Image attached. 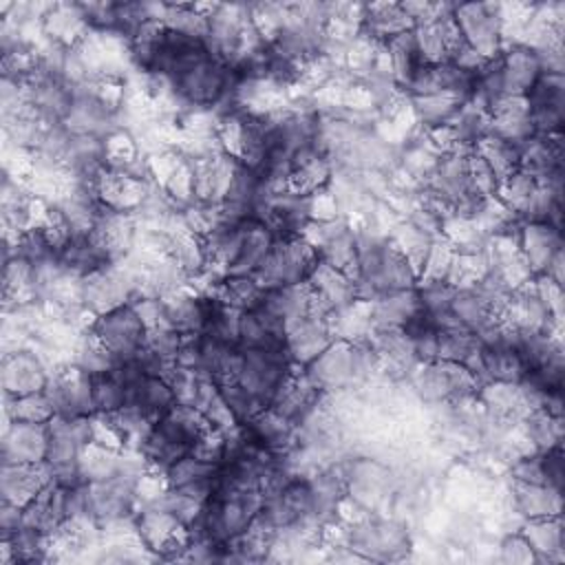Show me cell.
<instances>
[{
	"instance_id": "obj_1",
	"label": "cell",
	"mask_w": 565,
	"mask_h": 565,
	"mask_svg": "<svg viewBox=\"0 0 565 565\" xmlns=\"http://www.w3.org/2000/svg\"><path fill=\"white\" fill-rule=\"evenodd\" d=\"M417 271L388 236L364 230L358 232L355 287L358 300H373L382 294L415 287Z\"/></svg>"
},
{
	"instance_id": "obj_2",
	"label": "cell",
	"mask_w": 565,
	"mask_h": 565,
	"mask_svg": "<svg viewBox=\"0 0 565 565\" xmlns=\"http://www.w3.org/2000/svg\"><path fill=\"white\" fill-rule=\"evenodd\" d=\"M207 428V422L194 406L174 404L152 424L150 433L146 435L139 448L143 463L163 475L174 461L192 452L194 444Z\"/></svg>"
},
{
	"instance_id": "obj_3",
	"label": "cell",
	"mask_w": 565,
	"mask_h": 565,
	"mask_svg": "<svg viewBox=\"0 0 565 565\" xmlns=\"http://www.w3.org/2000/svg\"><path fill=\"white\" fill-rule=\"evenodd\" d=\"M168 84L179 102L194 108H212L227 99L232 90V71L207 51L179 68Z\"/></svg>"
},
{
	"instance_id": "obj_4",
	"label": "cell",
	"mask_w": 565,
	"mask_h": 565,
	"mask_svg": "<svg viewBox=\"0 0 565 565\" xmlns=\"http://www.w3.org/2000/svg\"><path fill=\"white\" fill-rule=\"evenodd\" d=\"M318 252L305 236H278L256 269V280L263 289L307 282L318 265Z\"/></svg>"
},
{
	"instance_id": "obj_5",
	"label": "cell",
	"mask_w": 565,
	"mask_h": 565,
	"mask_svg": "<svg viewBox=\"0 0 565 565\" xmlns=\"http://www.w3.org/2000/svg\"><path fill=\"white\" fill-rule=\"evenodd\" d=\"M296 364L285 347L280 349H243L236 382L243 384L265 408L274 404L285 384L294 377Z\"/></svg>"
},
{
	"instance_id": "obj_6",
	"label": "cell",
	"mask_w": 565,
	"mask_h": 565,
	"mask_svg": "<svg viewBox=\"0 0 565 565\" xmlns=\"http://www.w3.org/2000/svg\"><path fill=\"white\" fill-rule=\"evenodd\" d=\"M413 391L428 404L461 402L479 391V377L463 364L433 360L419 362L411 375Z\"/></svg>"
},
{
	"instance_id": "obj_7",
	"label": "cell",
	"mask_w": 565,
	"mask_h": 565,
	"mask_svg": "<svg viewBox=\"0 0 565 565\" xmlns=\"http://www.w3.org/2000/svg\"><path fill=\"white\" fill-rule=\"evenodd\" d=\"M88 331L115 355L117 362L132 360L141 353L146 340V322L132 302H124L99 316H93Z\"/></svg>"
},
{
	"instance_id": "obj_8",
	"label": "cell",
	"mask_w": 565,
	"mask_h": 565,
	"mask_svg": "<svg viewBox=\"0 0 565 565\" xmlns=\"http://www.w3.org/2000/svg\"><path fill=\"white\" fill-rule=\"evenodd\" d=\"M452 18L463 35V42L483 60H490L501 51V38H503L501 4H486V2L455 4Z\"/></svg>"
},
{
	"instance_id": "obj_9",
	"label": "cell",
	"mask_w": 565,
	"mask_h": 565,
	"mask_svg": "<svg viewBox=\"0 0 565 565\" xmlns=\"http://www.w3.org/2000/svg\"><path fill=\"white\" fill-rule=\"evenodd\" d=\"M349 547L362 558L395 561L411 547L404 525L391 519H364L349 530Z\"/></svg>"
},
{
	"instance_id": "obj_10",
	"label": "cell",
	"mask_w": 565,
	"mask_h": 565,
	"mask_svg": "<svg viewBox=\"0 0 565 565\" xmlns=\"http://www.w3.org/2000/svg\"><path fill=\"white\" fill-rule=\"evenodd\" d=\"M534 135H561L565 108L563 73H541L523 95Z\"/></svg>"
},
{
	"instance_id": "obj_11",
	"label": "cell",
	"mask_w": 565,
	"mask_h": 565,
	"mask_svg": "<svg viewBox=\"0 0 565 565\" xmlns=\"http://www.w3.org/2000/svg\"><path fill=\"white\" fill-rule=\"evenodd\" d=\"M316 234L305 232L302 236L316 247L318 258L355 278L358 263V232L342 218H322L316 223Z\"/></svg>"
},
{
	"instance_id": "obj_12",
	"label": "cell",
	"mask_w": 565,
	"mask_h": 565,
	"mask_svg": "<svg viewBox=\"0 0 565 565\" xmlns=\"http://www.w3.org/2000/svg\"><path fill=\"white\" fill-rule=\"evenodd\" d=\"M302 375L320 391L331 393L355 384L351 340L335 338L318 358L302 366Z\"/></svg>"
},
{
	"instance_id": "obj_13",
	"label": "cell",
	"mask_w": 565,
	"mask_h": 565,
	"mask_svg": "<svg viewBox=\"0 0 565 565\" xmlns=\"http://www.w3.org/2000/svg\"><path fill=\"white\" fill-rule=\"evenodd\" d=\"M44 391L57 417H90L95 413L90 375L75 364L71 369L53 373Z\"/></svg>"
},
{
	"instance_id": "obj_14",
	"label": "cell",
	"mask_w": 565,
	"mask_h": 565,
	"mask_svg": "<svg viewBox=\"0 0 565 565\" xmlns=\"http://www.w3.org/2000/svg\"><path fill=\"white\" fill-rule=\"evenodd\" d=\"M51 380L42 358L29 349H15L2 358L0 382L4 397H18L26 393L44 391Z\"/></svg>"
},
{
	"instance_id": "obj_15",
	"label": "cell",
	"mask_w": 565,
	"mask_h": 565,
	"mask_svg": "<svg viewBox=\"0 0 565 565\" xmlns=\"http://www.w3.org/2000/svg\"><path fill=\"white\" fill-rule=\"evenodd\" d=\"M335 340L329 318L307 313L287 324L285 349L296 366H307Z\"/></svg>"
},
{
	"instance_id": "obj_16",
	"label": "cell",
	"mask_w": 565,
	"mask_h": 565,
	"mask_svg": "<svg viewBox=\"0 0 565 565\" xmlns=\"http://www.w3.org/2000/svg\"><path fill=\"white\" fill-rule=\"evenodd\" d=\"M49 450L46 424L9 422L2 435L0 457L2 463H44Z\"/></svg>"
},
{
	"instance_id": "obj_17",
	"label": "cell",
	"mask_w": 565,
	"mask_h": 565,
	"mask_svg": "<svg viewBox=\"0 0 565 565\" xmlns=\"http://www.w3.org/2000/svg\"><path fill=\"white\" fill-rule=\"evenodd\" d=\"M60 269L71 278H86L113 263L108 249L90 234L68 236L57 249Z\"/></svg>"
},
{
	"instance_id": "obj_18",
	"label": "cell",
	"mask_w": 565,
	"mask_h": 565,
	"mask_svg": "<svg viewBox=\"0 0 565 565\" xmlns=\"http://www.w3.org/2000/svg\"><path fill=\"white\" fill-rule=\"evenodd\" d=\"M163 300V324L181 335H201L205 331L212 294H192L179 289Z\"/></svg>"
},
{
	"instance_id": "obj_19",
	"label": "cell",
	"mask_w": 565,
	"mask_h": 565,
	"mask_svg": "<svg viewBox=\"0 0 565 565\" xmlns=\"http://www.w3.org/2000/svg\"><path fill=\"white\" fill-rule=\"evenodd\" d=\"M51 483V470L44 463H2L0 494L2 501L26 505Z\"/></svg>"
},
{
	"instance_id": "obj_20",
	"label": "cell",
	"mask_w": 565,
	"mask_h": 565,
	"mask_svg": "<svg viewBox=\"0 0 565 565\" xmlns=\"http://www.w3.org/2000/svg\"><path fill=\"white\" fill-rule=\"evenodd\" d=\"M287 324L265 309L260 302L247 311H241L238 320V347L241 349H280L285 347Z\"/></svg>"
},
{
	"instance_id": "obj_21",
	"label": "cell",
	"mask_w": 565,
	"mask_h": 565,
	"mask_svg": "<svg viewBox=\"0 0 565 565\" xmlns=\"http://www.w3.org/2000/svg\"><path fill=\"white\" fill-rule=\"evenodd\" d=\"M241 428L247 439L280 457H287L296 441V426L271 406L256 413L249 422L241 424Z\"/></svg>"
},
{
	"instance_id": "obj_22",
	"label": "cell",
	"mask_w": 565,
	"mask_h": 565,
	"mask_svg": "<svg viewBox=\"0 0 565 565\" xmlns=\"http://www.w3.org/2000/svg\"><path fill=\"white\" fill-rule=\"evenodd\" d=\"M214 475H216V466L201 461L194 455H185L163 472V481H166V488L179 490L192 497L194 501L205 503L214 490Z\"/></svg>"
},
{
	"instance_id": "obj_23",
	"label": "cell",
	"mask_w": 565,
	"mask_h": 565,
	"mask_svg": "<svg viewBox=\"0 0 565 565\" xmlns=\"http://www.w3.org/2000/svg\"><path fill=\"white\" fill-rule=\"evenodd\" d=\"M243 362V349L212 335H199V373L216 384L236 380Z\"/></svg>"
},
{
	"instance_id": "obj_24",
	"label": "cell",
	"mask_w": 565,
	"mask_h": 565,
	"mask_svg": "<svg viewBox=\"0 0 565 565\" xmlns=\"http://www.w3.org/2000/svg\"><path fill=\"white\" fill-rule=\"evenodd\" d=\"M519 252L527 263V269L539 274H545L550 260L558 249H563L561 230L552 227L547 223H523L519 230Z\"/></svg>"
},
{
	"instance_id": "obj_25",
	"label": "cell",
	"mask_w": 565,
	"mask_h": 565,
	"mask_svg": "<svg viewBox=\"0 0 565 565\" xmlns=\"http://www.w3.org/2000/svg\"><path fill=\"white\" fill-rule=\"evenodd\" d=\"M501 71L503 86L508 97H523L525 90L536 82L543 73L539 53L525 42L512 44L508 51H501Z\"/></svg>"
},
{
	"instance_id": "obj_26",
	"label": "cell",
	"mask_w": 565,
	"mask_h": 565,
	"mask_svg": "<svg viewBox=\"0 0 565 565\" xmlns=\"http://www.w3.org/2000/svg\"><path fill=\"white\" fill-rule=\"evenodd\" d=\"M274 241H276V236L265 221H260L258 216L245 218L243 236H241V252L225 276H254L256 269L263 265L265 256L269 254Z\"/></svg>"
},
{
	"instance_id": "obj_27",
	"label": "cell",
	"mask_w": 565,
	"mask_h": 565,
	"mask_svg": "<svg viewBox=\"0 0 565 565\" xmlns=\"http://www.w3.org/2000/svg\"><path fill=\"white\" fill-rule=\"evenodd\" d=\"M422 309L417 287L382 294L369 302L373 329H399L408 318Z\"/></svg>"
},
{
	"instance_id": "obj_28",
	"label": "cell",
	"mask_w": 565,
	"mask_h": 565,
	"mask_svg": "<svg viewBox=\"0 0 565 565\" xmlns=\"http://www.w3.org/2000/svg\"><path fill=\"white\" fill-rule=\"evenodd\" d=\"M490 119V135L514 146L523 143L534 135L530 124L527 104L523 97H503L488 115Z\"/></svg>"
},
{
	"instance_id": "obj_29",
	"label": "cell",
	"mask_w": 565,
	"mask_h": 565,
	"mask_svg": "<svg viewBox=\"0 0 565 565\" xmlns=\"http://www.w3.org/2000/svg\"><path fill=\"white\" fill-rule=\"evenodd\" d=\"M177 404L172 386L166 377L152 375V373H141L130 386H128V399L126 406H135L154 422L168 413Z\"/></svg>"
},
{
	"instance_id": "obj_30",
	"label": "cell",
	"mask_w": 565,
	"mask_h": 565,
	"mask_svg": "<svg viewBox=\"0 0 565 565\" xmlns=\"http://www.w3.org/2000/svg\"><path fill=\"white\" fill-rule=\"evenodd\" d=\"M360 26L364 35L386 44L395 35L411 31L413 20L406 15L402 4H369L362 7Z\"/></svg>"
},
{
	"instance_id": "obj_31",
	"label": "cell",
	"mask_w": 565,
	"mask_h": 565,
	"mask_svg": "<svg viewBox=\"0 0 565 565\" xmlns=\"http://www.w3.org/2000/svg\"><path fill=\"white\" fill-rule=\"evenodd\" d=\"M260 305L276 313L285 324L311 313L313 305V289L309 282L300 285H285V287H269L263 294Z\"/></svg>"
},
{
	"instance_id": "obj_32",
	"label": "cell",
	"mask_w": 565,
	"mask_h": 565,
	"mask_svg": "<svg viewBox=\"0 0 565 565\" xmlns=\"http://www.w3.org/2000/svg\"><path fill=\"white\" fill-rule=\"evenodd\" d=\"M450 313L459 322V327L472 331L475 335H479L483 329H488L492 322L499 320L490 302L472 285L455 289Z\"/></svg>"
},
{
	"instance_id": "obj_33",
	"label": "cell",
	"mask_w": 565,
	"mask_h": 565,
	"mask_svg": "<svg viewBox=\"0 0 565 565\" xmlns=\"http://www.w3.org/2000/svg\"><path fill=\"white\" fill-rule=\"evenodd\" d=\"M512 501L519 514L527 519L561 516V490L545 483H512Z\"/></svg>"
},
{
	"instance_id": "obj_34",
	"label": "cell",
	"mask_w": 565,
	"mask_h": 565,
	"mask_svg": "<svg viewBox=\"0 0 565 565\" xmlns=\"http://www.w3.org/2000/svg\"><path fill=\"white\" fill-rule=\"evenodd\" d=\"M42 26L53 42L62 46H73L84 40V31L88 24L79 4H55L42 18Z\"/></svg>"
},
{
	"instance_id": "obj_35",
	"label": "cell",
	"mask_w": 565,
	"mask_h": 565,
	"mask_svg": "<svg viewBox=\"0 0 565 565\" xmlns=\"http://www.w3.org/2000/svg\"><path fill=\"white\" fill-rule=\"evenodd\" d=\"M384 46H386V57H388L391 75L395 77V82L399 86H406L417 75V71L426 64L422 53H419V49H417V44H415L413 29L406 31V33L395 35Z\"/></svg>"
},
{
	"instance_id": "obj_36",
	"label": "cell",
	"mask_w": 565,
	"mask_h": 565,
	"mask_svg": "<svg viewBox=\"0 0 565 565\" xmlns=\"http://www.w3.org/2000/svg\"><path fill=\"white\" fill-rule=\"evenodd\" d=\"M192 406L201 413V417L207 422L210 428L227 433L234 426H238L234 415H232V411H230V406H227V402L223 399V393H221L218 384L207 380V377L201 380Z\"/></svg>"
},
{
	"instance_id": "obj_37",
	"label": "cell",
	"mask_w": 565,
	"mask_h": 565,
	"mask_svg": "<svg viewBox=\"0 0 565 565\" xmlns=\"http://www.w3.org/2000/svg\"><path fill=\"white\" fill-rule=\"evenodd\" d=\"M472 152L481 157V161L490 168L497 183H503L508 177H512L519 170V148L510 141H503L499 137H483Z\"/></svg>"
},
{
	"instance_id": "obj_38",
	"label": "cell",
	"mask_w": 565,
	"mask_h": 565,
	"mask_svg": "<svg viewBox=\"0 0 565 565\" xmlns=\"http://www.w3.org/2000/svg\"><path fill=\"white\" fill-rule=\"evenodd\" d=\"M411 106L419 124H424L428 130H435L450 124V119L457 115V110L463 104L448 93H430V95L411 97Z\"/></svg>"
},
{
	"instance_id": "obj_39",
	"label": "cell",
	"mask_w": 565,
	"mask_h": 565,
	"mask_svg": "<svg viewBox=\"0 0 565 565\" xmlns=\"http://www.w3.org/2000/svg\"><path fill=\"white\" fill-rule=\"evenodd\" d=\"M90 395H93V408L97 415H108L126 406L128 388L115 366L104 373L90 375Z\"/></svg>"
},
{
	"instance_id": "obj_40",
	"label": "cell",
	"mask_w": 565,
	"mask_h": 565,
	"mask_svg": "<svg viewBox=\"0 0 565 565\" xmlns=\"http://www.w3.org/2000/svg\"><path fill=\"white\" fill-rule=\"evenodd\" d=\"M479 351V340L463 327H446L437 331V360L468 366Z\"/></svg>"
},
{
	"instance_id": "obj_41",
	"label": "cell",
	"mask_w": 565,
	"mask_h": 565,
	"mask_svg": "<svg viewBox=\"0 0 565 565\" xmlns=\"http://www.w3.org/2000/svg\"><path fill=\"white\" fill-rule=\"evenodd\" d=\"M525 541L530 543L536 558H547L554 552H563L565 539L558 516H543V519H530V523L523 530Z\"/></svg>"
},
{
	"instance_id": "obj_42",
	"label": "cell",
	"mask_w": 565,
	"mask_h": 565,
	"mask_svg": "<svg viewBox=\"0 0 565 565\" xmlns=\"http://www.w3.org/2000/svg\"><path fill=\"white\" fill-rule=\"evenodd\" d=\"M263 294L265 289L256 280V276H223L214 296H218L223 302L238 311H247L263 300Z\"/></svg>"
},
{
	"instance_id": "obj_43",
	"label": "cell",
	"mask_w": 565,
	"mask_h": 565,
	"mask_svg": "<svg viewBox=\"0 0 565 565\" xmlns=\"http://www.w3.org/2000/svg\"><path fill=\"white\" fill-rule=\"evenodd\" d=\"M525 439L536 452L561 446L563 441V417H554L543 408L525 413Z\"/></svg>"
},
{
	"instance_id": "obj_44",
	"label": "cell",
	"mask_w": 565,
	"mask_h": 565,
	"mask_svg": "<svg viewBox=\"0 0 565 565\" xmlns=\"http://www.w3.org/2000/svg\"><path fill=\"white\" fill-rule=\"evenodd\" d=\"M7 399V419L13 422H33V424H46L55 417L53 404L46 395V391H38V393H26V395H18V397H4Z\"/></svg>"
},
{
	"instance_id": "obj_45",
	"label": "cell",
	"mask_w": 565,
	"mask_h": 565,
	"mask_svg": "<svg viewBox=\"0 0 565 565\" xmlns=\"http://www.w3.org/2000/svg\"><path fill=\"white\" fill-rule=\"evenodd\" d=\"M117 364L115 355L88 331L75 347V366L88 375L110 371Z\"/></svg>"
},
{
	"instance_id": "obj_46",
	"label": "cell",
	"mask_w": 565,
	"mask_h": 565,
	"mask_svg": "<svg viewBox=\"0 0 565 565\" xmlns=\"http://www.w3.org/2000/svg\"><path fill=\"white\" fill-rule=\"evenodd\" d=\"M221 393H223V399L227 402L236 424H245L249 422L256 413H260L265 406L243 386L238 384L236 380H227V382H221L218 384Z\"/></svg>"
},
{
	"instance_id": "obj_47",
	"label": "cell",
	"mask_w": 565,
	"mask_h": 565,
	"mask_svg": "<svg viewBox=\"0 0 565 565\" xmlns=\"http://www.w3.org/2000/svg\"><path fill=\"white\" fill-rule=\"evenodd\" d=\"M541 470L545 486L563 492V448L554 446L541 452Z\"/></svg>"
},
{
	"instance_id": "obj_48",
	"label": "cell",
	"mask_w": 565,
	"mask_h": 565,
	"mask_svg": "<svg viewBox=\"0 0 565 565\" xmlns=\"http://www.w3.org/2000/svg\"><path fill=\"white\" fill-rule=\"evenodd\" d=\"M512 477L514 481L521 483H545L543 481V470H541V452H527L521 455L514 463H512Z\"/></svg>"
},
{
	"instance_id": "obj_49",
	"label": "cell",
	"mask_w": 565,
	"mask_h": 565,
	"mask_svg": "<svg viewBox=\"0 0 565 565\" xmlns=\"http://www.w3.org/2000/svg\"><path fill=\"white\" fill-rule=\"evenodd\" d=\"M501 558L505 563H532L536 556L523 534H510L501 541Z\"/></svg>"
},
{
	"instance_id": "obj_50",
	"label": "cell",
	"mask_w": 565,
	"mask_h": 565,
	"mask_svg": "<svg viewBox=\"0 0 565 565\" xmlns=\"http://www.w3.org/2000/svg\"><path fill=\"white\" fill-rule=\"evenodd\" d=\"M20 527H22V505L2 501V505H0V534H2V539L11 536Z\"/></svg>"
}]
</instances>
